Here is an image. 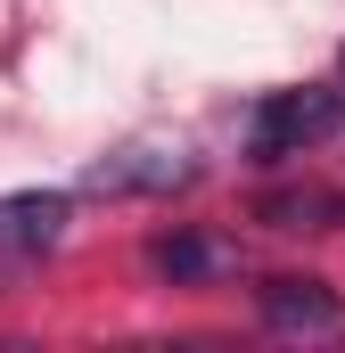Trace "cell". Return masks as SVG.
I'll use <instances>...</instances> for the list:
<instances>
[{"instance_id":"6","label":"cell","mask_w":345,"mask_h":353,"mask_svg":"<svg viewBox=\"0 0 345 353\" xmlns=\"http://www.w3.org/2000/svg\"><path fill=\"white\" fill-rule=\"evenodd\" d=\"M263 222H271V230H337L345 197L337 189H271V197H263Z\"/></svg>"},{"instance_id":"7","label":"cell","mask_w":345,"mask_h":353,"mask_svg":"<svg viewBox=\"0 0 345 353\" xmlns=\"http://www.w3.org/2000/svg\"><path fill=\"white\" fill-rule=\"evenodd\" d=\"M337 83H345V50H337Z\"/></svg>"},{"instance_id":"2","label":"cell","mask_w":345,"mask_h":353,"mask_svg":"<svg viewBox=\"0 0 345 353\" xmlns=\"http://www.w3.org/2000/svg\"><path fill=\"white\" fill-rule=\"evenodd\" d=\"M255 312L271 337H345V296L313 271H279L255 288Z\"/></svg>"},{"instance_id":"5","label":"cell","mask_w":345,"mask_h":353,"mask_svg":"<svg viewBox=\"0 0 345 353\" xmlns=\"http://www.w3.org/2000/svg\"><path fill=\"white\" fill-rule=\"evenodd\" d=\"M197 173L189 157H165V148H124V157H107L99 173H90V189H181V181Z\"/></svg>"},{"instance_id":"1","label":"cell","mask_w":345,"mask_h":353,"mask_svg":"<svg viewBox=\"0 0 345 353\" xmlns=\"http://www.w3.org/2000/svg\"><path fill=\"white\" fill-rule=\"evenodd\" d=\"M337 132H345V90L296 83V90H263L255 123H247V148H255V165H288V157H304V148H321Z\"/></svg>"},{"instance_id":"3","label":"cell","mask_w":345,"mask_h":353,"mask_svg":"<svg viewBox=\"0 0 345 353\" xmlns=\"http://www.w3.org/2000/svg\"><path fill=\"white\" fill-rule=\"evenodd\" d=\"M66 222H75V197L66 189H17V197H0V263L50 255L66 239Z\"/></svg>"},{"instance_id":"4","label":"cell","mask_w":345,"mask_h":353,"mask_svg":"<svg viewBox=\"0 0 345 353\" xmlns=\"http://www.w3.org/2000/svg\"><path fill=\"white\" fill-rule=\"evenodd\" d=\"M148 271H165L172 288L214 279V271H230V239H206V230H165V239L148 247Z\"/></svg>"}]
</instances>
